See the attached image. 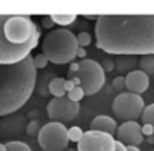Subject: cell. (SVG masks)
Segmentation results:
<instances>
[{"label":"cell","mask_w":154,"mask_h":151,"mask_svg":"<svg viewBox=\"0 0 154 151\" xmlns=\"http://www.w3.org/2000/svg\"><path fill=\"white\" fill-rule=\"evenodd\" d=\"M95 44L116 56L154 54V15H98Z\"/></svg>","instance_id":"1"},{"label":"cell","mask_w":154,"mask_h":151,"mask_svg":"<svg viewBox=\"0 0 154 151\" xmlns=\"http://www.w3.org/2000/svg\"><path fill=\"white\" fill-rule=\"evenodd\" d=\"M33 63H35V68L36 69H44L47 66V63H48V59L42 53H39V54L33 56Z\"/></svg>","instance_id":"24"},{"label":"cell","mask_w":154,"mask_h":151,"mask_svg":"<svg viewBox=\"0 0 154 151\" xmlns=\"http://www.w3.org/2000/svg\"><path fill=\"white\" fill-rule=\"evenodd\" d=\"M149 86V76L140 69H133L125 74V89L133 94H143Z\"/></svg>","instance_id":"11"},{"label":"cell","mask_w":154,"mask_h":151,"mask_svg":"<svg viewBox=\"0 0 154 151\" xmlns=\"http://www.w3.org/2000/svg\"><path fill=\"white\" fill-rule=\"evenodd\" d=\"M145 107L146 106L143 103V98L140 95L128 92V91L118 94L112 104V110H113L115 116L124 122L137 121L139 118H142Z\"/></svg>","instance_id":"6"},{"label":"cell","mask_w":154,"mask_h":151,"mask_svg":"<svg viewBox=\"0 0 154 151\" xmlns=\"http://www.w3.org/2000/svg\"><path fill=\"white\" fill-rule=\"evenodd\" d=\"M137 62H139V59H134L133 56H119V59L115 60V66L119 69V72L128 74L130 71H133L131 68L134 65H137Z\"/></svg>","instance_id":"14"},{"label":"cell","mask_w":154,"mask_h":151,"mask_svg":"<svg viewBox=\"0 0 154 151\" xmlns=\"http://www.w3.org/2000/svg\"><path fill=\"white\" fill-rule=\"evenodd\" d=\"M92 42V36L89 32H80L79 35H77V44H79V47H88L89 44Z\"/></svg>","instance_id":"21"},{"label":"cell","mask_w":154,"mask_h":151,"mask_svg":"<svg viewBox=\"0 0 154 151\" xmlns=\"http://www.w3.org/2000/svg\"><path fill=\"white\" fill-rule=\"evenodd\" d=\"M80 112V104L71 101L68 97L51 98L47 104V115L51 121L65 124L72 121Z\"/></svg>","instance_id":"8"},{"label":"cell","mask_w":154,"mask_h":151,"mask_svg":"<svg viewBox=\"0 0 154 151\" xmlns=\"http://www.w3.org/2000/svg\"><path fill=\"white\" fill-rule=\"evenodd\" d=\"M91 130H97V131H103V133H109L115 136L118 131V125L113 118L107 115H98L91 121Z\"/></svg>","instance_id":"12"},{"label":"cell","mask_w":154,"mask_h":151,"mask_svg":"<svg viewBox=\"0 0 154 151\" xmlns=\"http://www.w3.org/2000/svg\"><path fill=\"white\" fill-rule=\"evenodd\" d=\"M39 130H41V127H39V124H38V121H36V119L29 121V122H27V125H26V133H27L29 136H35V134L38 136Z\"/></svg>","instance_id":"23"},{"label":"cell","mask_w":154,"mask_h":151,"mask_svg":"<svg viewBox=\"0 0 154 151\" xmlns=\"http://www.w3.org/2000/svg\"><path fill=\"white\" fill-rule=\"evenodd\" d=\"M115 151H128V149H127V145H124L122 142L116 140L115 142Z\"/></svg>","instance_id":"29"},{"label":"cell","mask_w":154,"mask_h":151,"mask_svg":"<svg viewBox=\"0 0 154 151\" xmlns=\"http://www.w3.org/2000/svg\"><path fill=\"white\" fill-rule=\"evenodd\" d=\"M146 142H148V143H154V134H152V136H148V137H146Z\"/></svg>","instance_id":"32"},{"label":"cell","mask_w":154,"mask_h":151,"mask_svg":"<svg viewBox=\"0 0 154 151\" xmlns=\"http://www.w3.org/2000/svg\"><path fill=\"white\" fill-rule=\"evenodd\" d=\"M41 24H42V27H44V29H50V30H53L54 21H53L51 15H44V17L41 18Z\"/></svg>","instance_id":"25"},{"label":"cell","mask_w":154,"mask_h":151,"mask_svg":"<svg viewBox=\"0 0 154 151\" xmlns=\"http://www.w3.org/2000/svg\"><path fill=\"white\" fill-rule=\"evenodd\" d=\"M101 66H103V69H104V71L110 72V71L115 68V60H112V59H104V60H103V63H101Z\"/></svg>","instance_id":"26"},{"label":"cell","mask_w":154,"mask_h":151,"mask_svg":"<svg viewBox=\"0 0 154 151\" xmlns=\"http://www.w3.org/2000/svg\"><path fill=\"white\" fill-rule=\"evenodd\" d=\"M51 18H53L54 24H59V26L66 29L68 26H71L77 20V15L75 14H59V15H51Z\"/></svg>","instance_id":"16"},{"label":"cell","mask_w":154,"mask_h":151,"mask_svg":"<svg viewBox=\"0 0 154 151\" xmlns=\"http://www.w3.org/2000/svg\"><path fill=\"white\" fill-rule=\"evenodd\" d=\"M0 151H8V149H6V145L2 143V142H0Z\"/></svg>","instance_id":"34"},{"label":"cell","mask_w":154,"mask_h":151,"mask_svg":"<svg viewBox=\"0 0 154 151\" xmlns=\"http://www.w3.org/2000/svg\"><path fill=\"white\" fill-rule=\"evenodd\" d=\"M79 72L74 74L80 79L82 82V89L85 91L86 95H94L97 94L106 82V71L103 69L101 63L95 62L94 59H82L79 60Z\"/></svg>","instance_id":"5"},{"label":"cell","mask_w":154,"mask_h":151,"mask_svg":"<svg viewBox=\"0 0 154 151\" xmlns=\"http://www.w3.org/2000/svg\"><path fill=\"white\" fill-rule=\"evenodd\" d=\"M142 121H143V124H151V125H154V103L148 104V106L143 109Z\"/></svg>","instance_id":"19"},{"label":"cell","mask_w":154,"mask_h":151,"mask_svg":"<svg viewBox=\"0 0 154 151\" xmlns=\"http://www.w3.org/2000/svg\"><path fill=\"white\" fill-rule=\"evenodd\" d=\"M77 48H79L77 35L65 27L50 30L41 42L42 54L48 59V62L56 65H66L74 62Z\"/></svg>","instance_id":"4"},{"label":"cell","mask_w":154,"mask_h":151,"mask_svg":"<svg viewBox=\"0 0 154 151\" xmlns=\"http://www.w3.org/2000/svg\"><path fill=\"white\" fill-rule=\"evenodd\" d=\"M36 86L33 56L14 65L0 66V116H8L21 109Z\"/></svg>","instance_id":"3"},{"label":"cell","mask_w":154,"mask_h":151,"mask_svg":"<svg viewBox=\"0 0 154 151\" xmlns=\"http://www.w3.org/2000/svg\"><path fill=\"white\" fill-rule=\"evenodd\" d=\"M65 151H77V149H74V148H66Z\"/></svg>","instance_id":"35"},{"label":"cell","mask_w":154,"mask_h":151,"mask_svg":"<svg viewBox=\"0 0 154 151\" xmlns=\"http://www.w3.org/2000/svg\"><path fill=\"white\" fill-rule=\"evenodd\" d=\"M0 124H2V122H0Z\"/></svg>","instance_id":"37"},{"label":"cell","mask_w":154,"mask_h":151,"mask_svg":"<svg viewBox=\"0 0 154 151\" xmlns=\"http://www.w3.org/2000/svg\"><path fill=\"white\" fill-rule=\"evenodd\" d=\"M142 133H143L145 137L152 136V134H154V125H151V124H143V125H142Z\"/></svg>","instance_id":"27"},{"label":"cell","mask_w":154,"mask_h":151,"mask_svg":"<svg viewBox=\"0 0 154 151\" xmlns=\"http://www.w3.org/2000/svg\"><path fill=\"white\" fill-rule=\"evenodd\" d=\"M8 151H32V148L21 140H9L5 143Z\"/></svg>","instance_id":"17"},{"label":"cell","mask_w":154,"mask_h":151,"mask_svg":"<svg viewBox=\"0 0 154 151\" xmlns=\"http://www.w3.org/2000/svg\"><path fill=\"white\" fill-rule=\"evenodd\" d=\"M39 36L41 30L29 15H0L2 65H14L29 57Z\"/></svg>","instance_id":"2"},{"label":"cell","mask_w":154,"mask_h":151,"mask_svg":"<svg viewBox=\"0 0 154 151\" xmlns=\"http://www.w3.org/2000/svg\"><path fill=\"white\" fill-rule=\"evenodd\" d=\"M83 133H85V131H83L80 127L74 125V127L68 128V139H69L71 142H77V143H79V142L82 140V137H83Z\"/></svg>","instance_id":"18"},{"label":"cell","mask_w":154,"mask_h":151,"mask_svg":"<svg viewBox=\"0 0 154 151\" xmlns=\"http://www.w3.org/2000/svg\"><path fill=\"white\" fill-rule=\"evenodd\" d=\"M116 140L122 142L127 146H137L142 143L143 140V133H142V125L136 121H128V122H122L118 127L116 131Z\"/></svg>","instance_id":"10"},{"label":"cell","mask_w":154,"mask_h":151,"mask_svg":"<svg viewBox=\"0 0 154 151\" xmlns=\"http://www.w3.org/2000/svg\"><path fill=\"white\" fill-rule=\"evenodd\" d=\"M75 57H79L80 60H82V59H86V50H85L83 47H79V48H77V54H75Z\"/></svg>","instance_id":"28"},{"label":"cell","mask_w":154,"mask_h":151,"mask_svg":"<svg viewBox=\"0 0 154 151\" xmlns=\"http://www.w3.org/2000/svg\"><path fill=\"white\" fill-rule=\"evenodd\" d=\"M85 95H86V94H85V91L82 89V86H75L72 91H69V92L66 94V97H68L71 101H74V103H79Z\"/></svg>","instance_id":"20"},{"label":"cell","mask_w":154,"mask_h":151,"mask_svg":"<svg viewBox=\"0 0 154 151\" xmlns=\"http://www.w3.org/2000/svg\"><path fill=\"white\" fill-rule=\"evenodd\" d=\"M74 88H75V85H74L71 80H68V79H66V82H65V89H66V94H68L69 91H72Z\"/></svg>","instance_id":"30"},{"label":"cell","mask_w":154,"mask_h":151,"mask_svg":"<svg viewBox=\"0 0 154 151\" xmlns=\"http://www.w3.org/2000/svg\"><path fill=\"white\" fill-rule=\"evenodd\" d=\"M65 82H66V79H63V77H53L48 82V92L53 95V98L66 97Z\"/></svg>","instance_id":"13"},{"label":"cell","mask_w":154,"mask_h":151,"mask_svg":"<svg viewBox=\"0 0 154 151\" xmlns=\"http://www.w3.org/2000/svg\"><path fill=\"white\" fill-rule=\"evenodd\" d=\"M127 149H128V151H140L137 146H127Z\"/></svg>","instance_id":"33"},{"label":"cell","mask_w":154,"mask_h":151,"mask_svg":"<svg viewBox=\"0 0 154 151\" xmlns=\"http://www.w3.org/2000/svg\"><path fill=\"white\" fill-rule=\"evenodd\" d=\"M112 88L118 92V94H121V92H124V89H125V77L124 76H116V77L113 79V82H112Z\"/></svg>","instance_id":"22"},{"label":"cell","mask_w":154,"mask_h":151,"mask_svg":"<svg viewBox=\"0 0 154 151\" xmlns=\"http://www.w3.org/2000/svg\"><path fill=\"white\" fill-rule=\"evenodd\" d=\"M68 128L65 124L50 121L38 133V145L42 151H65L68 148Z\"/></svg>","instance_id":"7"},{"label":"cell","mask_w":154,"mask_h":151,"mask_svg":"<svg viewBox=\"0 0 154 151\" xmlns=\"http://www.w3.org/2000/svg\"><path fill=\"white\" fill-rule=\"evenodd\" d=\"M0 66H2V60H0Z\"/></svg>","instance_id":"36"},{"label":"cell","mask_w":154,"mask_h":151,"mask_svg":"<svg viewBox=\"0 0 154 151\" xmlns=\"http://www.w3.org/2000/svg\"><path fill=\"white\" fill-rule=\"evenodd\" d=\"M115 142L116 139L112 134L89 128L77 143V151H115Z\"/></svg>","instance_id":"9"},{"label":"cell","mask_w":154,"mask_h":151,"mask_svg":"<svg viewBox=\"0 0 154 151\" xmlns=\"http://www.w3.org/2000/svg\"><path fill=\"white\" fill-rule=\"evenodd\" d=\"M68 80H71L75 86H82V82H80V79L77 77V76H72V77H71V79H68Z\"/></svg>","instance_id":"31"},{"label":"cell","mask_w":154,"mask_h":151,"mask_svg":"<svg viewBox=\"0 0 154 151\" xmlns=\"http://www.w3.org/2000/svg\"><path fill=\"white\" fill-rule=\"evenodd\" d=\"M137 66L140 71H143L148 76H154V54H146V56H140Z\"/></svg>","instance_id":"15"}]
</instances>
